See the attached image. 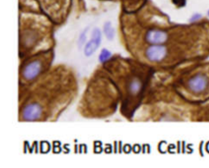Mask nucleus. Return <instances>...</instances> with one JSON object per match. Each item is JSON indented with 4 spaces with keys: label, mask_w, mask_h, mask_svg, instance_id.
I'll use <instances>...</instances> for the list:
<instances>
[{
    "label": "nucleus",
    "mask_w": 209,
    "mask_h": 168,
    "mask_svg": "<svg viewBox=\"0 0 209 168\" xmlns=\"http://www.w3.org/2000/svg\"><path fill=\"white\" fill-rule=\"evenodd\" d=\"M43 69V63L41 59H35L27 63L22 71L23 77L27 81H31L38 77Z\"/></svg>",
    "instance_id": "1"
},
{
    "label": "nucleus",
    "mask_w": 209,
    "mask_h": 168,
    "mask_svg": "<svg viewBox=\"0 0 209 168\" xmlns=\"http://www.w3.org/2000/svg\"><path fill=\"white\" fill-rule=\"evenodd\" d=\"M42 106L38 102L28 104L22 111V117L26 121H34L39 119L42 114Z\"/></svg>",
    "instance_id": "2"
},
{
    "label": "nucleus",
    "mask_w": 209,
    "mask_h": 168,
    "mask_svg": "<svg viewBox=\"0 0 209 168\" xmlns=\"http://www.w3.org/2000/svg\"><path fill=\"white\" fill-rule=\"evenodd\" d=\"M101 42V33L98 28H95L92 32L91 39L85 46L84 53L85 56H90L92 55L99 47Z\"/></svg>",
    "instance_id": "3"
},
{
    "label": "nucleus",
    "mask_w": 209,
    "mask_h": 168,
    "mask_svg": "<svg viewBox=\"0 0 209 168\" xmlns=\"http://www.w3.org/2000/svg\"><path fill=\"white\" fill-rule=\"evenodd\" d=\"M104 32L108 39L111 41L115 36V31L112 28L111 22H108L104 25Z\"/></svg>",
    "instance_id": "4"
},
{
    "label": "nucleus",
    "mask_w": 209,
    "mask_h": 168,
    "mask_svg": "<svg viewBox=\"0 0 209 168\" xmlns=\"http://www.w3.org/2000/svg\"><path fill=\"white\" fill-rule=\"evenodd\" d=\"M111 53L109 51H108L106 49H103L102 50L100 53L99 59L102 63L105 62L111 57Z\"/></svg>",
    "instance_id": "5"
},
{
    "label": "nucleus",
    "mask_w": 209,
    "mask_h": 168,
    "mask_svg": "<svg viewBox=\"0 0 209 168\" xmlns=\"http://www.w3.org/2000/svg\"><path fill=\"white\" fill-rule=\"evenodd\" d=\"M87 30H85L82 33L80 34L79 39V41H78V46L79 48H81L83 45L84 44L85 41H86V33Z\"/></svg>",
    "instance_id": "6"
},
{
    "label": "nucleus",
    "mask_w": 209,
    "mask_h": 168,
    "mask_svg": "<svg viewBox=\"0 0 209 168\" xmlns=\"http://www.w3.org/2000/svg\"><path fill=\"white\" fill-rule=\"evenodd\" d=\"M201 17H202V16L200 14H195L190 19V22H196V21L200 20L201 19Z\"/></svg>",
    "instance_id": "7"
},
{
    "label": "nucleus",
    "mask_w": 209,
    "mask_h": 168,
    "mask_svg": "<svg viewBox=\"0 0 209 168\" xmlns=\"http://www.w3.org/2000/svg\"><path fill=\"white\" fill-rule=\"evenodd\" d=\"M208 16H209V11H208Z\"/></svg>",
    "instance_id": "8"
}]
</instances>
